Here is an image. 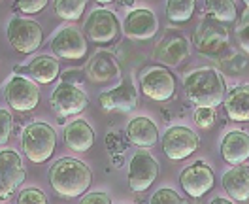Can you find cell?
Here are the masks:
<instances>
[{"mask_svg": "<svg viewBox=\"0 0 249 204\" xmlns=\"http://www.w3.org/2000/svg\"><path fill=\"white\" fill-rule=\"evenodd\" d=\"M151 204H183V199L179 197V193H176L170 187L159 189L155 195L149 199Z\"/></svg>", "mask_w": 249, "mask_h": 204, "instance_id": "cell-29", "label": "cell"}, {"mask_svg": "<svg viewBox=\"0 0 249 204\" xmlns=\"http://www.w3.org/2000/svg\"><path fill=\"white\" fill-rule=\"evenodd\" d=\"M4 98L14 111H32L40 102V89L32 79L14 76L4 87Z\"/></svg>", "mask_w": 249, "mask_h": 204, "instance_id": "cell-8", "label": "cell"}, {"mask_svg": "<svg viewBox=\"0 0 249 204\" xmlns=\"http://www.w3.org/2000/svg\"><path fill=\"white\" fill-rule=\"evenodd\" d=\"M159 176V163L155 157L142 148L128 163V189L132 193H143L155 184Z\"/></svg>", "mask_w": 249, "mask_h": 204, "instance_id": "cell-6", "label": "cell"}, {"mask_svg": "<svg viewBox=\"0 0 249 204\" xmlns=\"http://www.w3.org/2000/svg\"><path fill=\"white\" fill-rule=\"evenodd\" d=\"M79 203L81 204H109L111 203V199H109V195H106L104 191H93V193H83L81 197H79Z\"/></svg>", "mask_w": 249, "mask_h": 204, "instance_id": "cell-33", "label": "cell"}, {"mask_svg": "<svg viewBox=\"0 0 249 204\" xmlns=\"http://www.w3.org/2000/svg\"><path fill=\"white\" fill-rule=\"evenodd\" d=\"M123 34L128 40H151L159 31V21L153 10L149 8H136L128 12L123 21Z\"/></svg>", "mask_w": 249, "mask_h": 204, "instance_id": "cell-14", "label": "cell"}, {"mask_svg": "<svg viewBox=\"0 0 249 204\" xmlns=\"http://www.w3.org/2000/svg\"><path fill=\"white\" fill-rule=\"evenodd\" d=\"M193 42L202 55H208V57L219 55L229 44V31H227L223 21L208 16L196 27V31L193 34Z\"/></svg>", "mask_w": 249, "mask_h": 204, "instance_id": "cell-5", "label": "cell"}, {"mask_svg": "<svg viewBox=\"0 0 249 204\" xmlns=\"http://www.w3.org/2000/svg\"><path fill=\"white\" fill-rule=\"evenodd\" d=\"M140 87L147 98L155 102H166L176 94V78L164 66H151L142 74Z\"/></svg>", "mask_w": 249, "mask_h": 204, "instance_id": "cell-7", "label": "cell"}, {"mask_svg": "<svg viewBox=\"0 0 249 204\" xmlns=\"http://www.w3.org/2000/svg\"><path fill=\"white\" fill-rule=\"evenodd\" d=\"M119 19L106 8H96L89 14L85 23V34L94 44H109L119 34Z\"/></svg>", "mask_w": 249, "mask_h": 204, "instance_id": "cell-12", "label": "cell"}, {"mask_svg": "<svg viewBox=\"0 0 249 204\" xmlns=\"http://www.w3.org/2000/svg\"><path fill=\"white\" fill-rule=\"evenodd\" d=\"M198 134L189 127H170L162 136V151L170 161H183L198 149Z\"/></svg>", "mask_w": 249, "mask_h": 204, "instance_id": "cell-10", "label": "cell"}, {"mask_svg": "<svg viewBox=\"0 0 249 204\" xmlns=\"http://www.w3.org/2000/svg\"><path fill=\"white\" fill-rule=\"evenodd\" d=\"M12 129H14V115L10 113V110L0 108V146L8 144L12 136Z\"/></svg>", "mask_w": 249, "mask_h": 204, "instance_id": "cell-30", "label": "cell"}, {"mask_svg": "<svg viewBox=\"0 0 249 204\" xmlns=\"http://www.w3.org/2000/svg\"><path fill=\"white\" fill-rule=\"evenodd\" d=\"M244 4H246V8L249 10V0H244Z\"/></svg>", "mask_w": 249, "mask_h": 204, "instance_id": "cell-38", "label": "cell"}, {"mask_svg": "<svg viewBox=\"0 0 249 204\" xmlns=\"http://www.w3.org/2000/svg\"><path fill=\"white\" fill-rule=\"evenodd\" d=\"M212 204H231V201H227V199H221V197H217V199H213V203Z\"/></svg>", "mask_w": 249, "mask_h": 204, "instance_id": "cell-35", "label": "cell"}, {"mask_svg": "<svg viewBox=\"0 0 249 204\" xmlns=\"http://www.w3.org/2000/svg\"><path fill=\"white\" fill-rule=\"evenodd\" d=\"M8 42L17 53H34L44 42V29L29 17H14L8 23Z\"/></svg>", "mask_w": 249, "mask_h": 204, "instance_id": "cell-4", "label": "cell"}, {"mask_svg": "<svg viewBox=\"0 0 249 204\" xmlns=\"http://www.w3.org/2000/svg\"><path fill=\"white\" fill-rule=\"evenodd\" d=\"M87 0H53L55 16L62 21H79L85 12Z\"/></svg>", "mask_w": 249, "mask_h": 204, "instance_id": "cell-27", "label": "cell"}, {"mask_svg": "<svg viewBox=\"0 0 249 204\" xmlns=\"http://www.w3.org/2000/svg\"><path fill=\"white\" fill-rule=\"evenodd\" d=\"M47 2L49 0H16V8L25 16H34L46 8Z\"/></svg>", "mask_w": 249, "mask_h": 204, "instance_id": "cell-32", "label": "cell"}, {"mask_svg": "<svg viewBox=\"0 0 249 204\" xmlns=\"http://www.w3.org/2000/svg\"><path fill=\"white\" fill-rule=\"evenodd\" d=\"M21 146H23V153L31 163H36V165L46 163L55 153L57 132L49 123H44V121L29 123L23 129Z\"/></svg>", "mask_w": 249, "mask_h": 204, "instance_id": "cell-3", "label": "cell"}, {"mask_svg": "<svg viewBox=\"0 0 249 204\" xmlns=\"http://www.w3.org/2000/svg\"><path fill=\"white\" fill-rule=\"evenodd\" d=\"M29 74L36 83H53L61 74V64L57 59L47 57V55H40L36 59H32L29 64Z\"/></svg>", "mask_w": 249, "mask_h": 204, "instance_id": "cell-23", "label": "cell"}, {"mask_svg": "<svg viewBox=\"0 0 249 204\" xmlns=\"http://www.w3.org/2000/svg\"><path fill=\"white\" fill-rule=\"evenodd\" d=\"M223 106H225L227 115L232 121H238V123L249 121V83L234 87L232 91L225 96Z\"/></svg>", "mask_w": 249, "mask_h": 204, "instance_id": "cell-22", "label": "cell"}, {"mask_svg": "<svg viewBox=\"0 0 249 204\" xmlns=\"http://www.w3.org/2000/svg\"><path fill=\"white\" fill-rule=\"evenodd\" d=\"M51 49L61 59L79 61L87 53V38L76 27H64L53 36Z\"/></svg>", "mask_w": 249, "mask_h": 204, "instance_id": "cell-15", "label": "cell"}, {"mask_svg": "<svg viewBox=\"0 0 249 204\" xmlns=\"http://www.w3.org/2000/svg\"><path fill=\"white\" fill-rule=\"evenodd\" d=\"M94 2H98V4H111V2H115V0H94Z\"/></svg>", "mask_w": 249, "mask_h": 204, "instance_id": "cell-37", "label": "cell"}, {"mask_svg": "<svg viewBox=\"0 0 249 204\" xmlns=\"http://www.w3.org/2000/svg\"><path fill=\"white\" fill-rule=\"evenodd\" d=\"M100 106L108 111H132L138 106V91L130 76L113 89L100 93Z\"/></svg>", "mask_w": 249, "mask_h": 204, "instance_id": "cell-16", "label": "cell"}, {"mask_svg": "<svg viewBox=\"0 0 249 204\" xmlns=\"http://www.w3.org/2000/svg\"><path fill=\"white\" fill-rule=\"evenodd\" d=\"M238 44L244 49V53L249 55V23L238 29Z\"/></svg>", "mask_w": 249, "mask_h": 204, "instance_id": "cell-34", "label": "cell"}, {"mask_svg": "<svg viewBox=\"0 0 249 204\" xmlns=\"http://www.w3.org/2000/svg\"><path fill=\"white\" fill-rule=\"evenodd\" d=\"M91 182H93L91 168L79 159L62 157L49 168L51 187L57 195L66 197V199L81 197L91 187Z\"/></svg>", "mask_w": 249, "mask_h": 204, "instance_id": "cell-1", "label": "cell"}, {"mask_svg": "<svg viewBox=\"0 0 249 204\" xmlns=\"http://www.w3.org/2000/svg\"><path fill=\"white\" fill-rule=\"evenodd\" d=\"M193 119H195V125L198 129L210 130L212 127L215 125L217 113H215V108H212V106H196L195 113H193Z\"/></svg>", "mask_w": 249, "mask_h": 204, "instance_id": "cell-28", "label": "cell"}, {"mask_svg": "<svg viewBox=\"0 0 249 204\" xmlns=\"http://www.w3.org/2000/svg\"><path fill=\"white\" fill-rule=\"evenodd\" d=\"M49 104H51V110L57 113V117L62 119V117H70V115L81 113V111L87 108L89 98L74 83L62 81V83H59L53 89L51 98H49Z\"/></svg>", "mask_w": 249, "mask_h": 204, "instance_id": "cell-9", "label": "cell"}, {"mask_svg": "<svg viewBox=\"0 0 249 204\" xmlns=\"http://www.w3.org/2000/svg\"><path fill=\"white\" fill-rule=\"evenodd\" d=\"M108 68H117V64L108 53H100L89 66V76L94 81H108L119 74V70H108Z\"/></svg>", "mask_w": 249, "mask_h": 204, "instance_id": "cell-26", "label": "cell"}, {"mask_svg": "<svg viewBox=\"0 0 249 204\" xmlns=\"http://www.w3.org/2000/svg\"><path fill=\"white\" fill-rule=\"evenodd\" d=\"M183 89H185V96L195 106L217 108L227 96L225 78L215 68H210V66L193 70L183 81Z\"/></svg>", "mask_w": 249, "mask_h": 204, "instance_id": "cell-2", "label": "cell"}, {"mask_svg": "<svg viewBox=\"0 0 249 204\" xmlns=\"http://www.w3.org/2000/svg\"><path fill=\"white\" fill-rule=\"evenodd\" d=\"M223 189L236 203L249 201V168L244 165H234L223 174Z\"/></svg>", "mask_w": 249, "mask_h": 204, "instance_id": "cell-20", "label": "cell"}, {"mask_svg": "<svg viewBox=\"0 0 249 204\" xmlns=\"http://www.w3.org/2000/svg\"><path fill=\"white\" fill-rule=\"evenodd\" d=\"M17 203L19 204H46L47 197L38 187H29L21 191V195L17 197Z\"/></svg>", "mask_w": 249, "mask_h": 204, "instance_id": "cell-31", "label": "cell"}, {"mask_svg": "<svg viewBox=\"0 0 249 204\" xmlns=\"http://www.w3.org/2000/svg\"><path fill=\"white\" fill-rule=\"evenodd\" d=\"M62 138H64V144L70 149L83 153V151H89L93 148L94 130L85 119H74L72 123H68L64 127Z\"/></svg>", "mask_w": 249, "mask_h": 204, "instance_id": "cell-19", "label": "cell"}, {"mask_svg": "<svg viewBox=\"0 0 249 204\" xmlns=\"http://www.w3.org/2000/svg\"><path fill=\"white\" fill-rule=\"evenodd\" d=\"M221 157L229 165H244L249 159V134L244 130H231L221 140Z\"/></svg>", "mask_w": 249, "mask_h": 204, "instance_id": "cell-18", "label": "cell"}, {"mask_svg": "<svg viewBox=\"0 0 249 204\" xmlns=\"http://www.w3.org/2000/svg\"><path fill=\"white\" fill-rule=\"evenodd\" d=\"M189 57V42L181 34H172L159 42L155 49V61L164 66H179Z\"/></svg>", "mask_w": 249, "mask_h": 204, "instance_id": "cell-17", "label": "cell"}, {"mask_svg": "<svg viewBox=\"0 0 249 204\" xmlns=\"http://www.w3.org/2000/svg\"><path fill=\"white\" fill-rule=\"evenodd\" d=\"M179 184L189 197L200 199L208 191L213 189L215 176H213V170L210 165H206L204 161H198V163L183 168V172L179 174Z\"/></svg>", "mask_w": 249, "mask_h": 204, "instance_id": "cell-13", "label": "cell"}, {"mask_svg": "<svg viewBox=\"0 0 249 204\" xmlns=\"http://www.w3.org/2000/svg\"><path fill=\"white\" fill-rule=\"evenodd\" d=\"M25 182V167L16 149L0 151V201H8Z\"/></svg>", "mask_w": 249, "mask_h": 204, "instance_id": "cell-11", "label": "cell"}, {"mask_svg": "<svg viewBox=\"0 0 249 204\" xmlns=\"http://www.w3.org/2000/svg\"><path fill=\"white\" fill-rule=\"evenodd\" d=\"M204 4L208 16L215 17L223 23H234L238 17L234 0H204Z\"/></svg>", "mask_w": 249, "mask_h": 204, "instance_id": "cell-25", "label": "cell"}, {"mask_svg": "<svg viewBox=\"0 0 249 204\" xmlns=\"http://www.w3.org/2000/svg\"><path fill=\"white\" fill-rule=\"evenodd\" d=\"M196 0H166V17L172 23H187L195 16Z\"/></svg>", "mask_w": 249, "mask_h": 204, "instance_id": "cell-24", "label": "cell"}, {"mask_svg": "<svg viewBox=\"0 0 249 204\" xmlns=\"http://www.w3.org/2000/svg\"><path fill=\"white\" fill-rule=\"evenodd\" d=\"M126 138L132 146L136 148H153L159 142V130L157 125L149 117H134L128 125H126Z\"/></svg>", "mask_w": 249, "mask_h": 204, "instance_id": "cell-21", "label": "cell"}, {"mask_svg": "<svg viewBox=\"0 0 249 204\" xmlns=\"http://www.w3.org/2000/svg\"><path fill=\"white\" fill-rule=\"evenodd\" d=\"M121 4H123V6H132L134 0H121Z\"/></svg>", "mask_w": 249, "mask_h": 204, "instance_id": "cell-36", "label": "cell"}]
</instances>
